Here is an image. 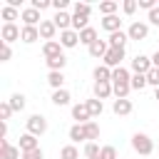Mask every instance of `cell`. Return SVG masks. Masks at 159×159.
<instances>
[{"mask_svg": "<svg viewBox=\"0 0 159 159\" xmlns=\"http://www.w3.org/2000/svg\"><path fill=\"white\" fill-rule=\"evenodd\" d=\"M20 20H22L27 27H40V22H42L40 10H35V7H25V10H22V15H20Z\"/></svg>", "mask_w": 159, "mask_h": 159, "instance_id": "ba28073f", "label": "cell"}, {"mask_svg": "<svg viewBox=\"0 0 159 159\" xmlns=\"http://www.w3.org/2000/svg\"><path fill=\"white\" fill-rule=\"evenodd\" d=\"M60 159H80V152H77V147H75V144H67V147H62V149H60Z\"/></svg>", "mask_w": 159, "mask_h": 159, "instance_id": "d6a6232c", "label": "cell"}, {"mask_svg": "<svg viewBox=\"0 0 159 159\" xmlns=\"http://www.w3.org/2000/svg\"><path fill=\"white\" fill-rule=\"evenodd\" d=\"M154 99H159V87H157V89H154Z\"/></svg>", "mask_w": 159, "mask_h": 159, "instance_id": "816d5d0a", "label": "cell"}, {"mask_svg": "<svg viewBox=\"0 0 159 159\" xmlns=\"http://www.w3.org/2000/svg\"><path fill=\"white\" fill-rule=\"evenodd\" d=\"M152 65H154V67H159V50L152 55Z\"/></svg>", "mask_w": 159, "mask_h": 159, "instance_id": "f907efd6", "label": "cell"}, {"mask_svg": "<svg viewBox=\"0 0 159 159\" xmlns=\"http://www.w3.org/2000/svg\"><path fill=\"white\" fill-rule=\"evenodd\" d=\"M70 92L67 89H55L52 92V104H57V107H65V104H70Z\"/></svg>", "mask_w": 159, "mask_h": 159, "instance_id": "cb8c5ba5", "label": "cell"}, {"mask_svg": "<svg viewBox=\"0 0 159 159\" xmlns=\"http://www.w3.org/2000/svg\"><path fill=\"white\" fill-rule=\"evenodd\" d=\"M47 82H50L52 89H65V87H62V84H65V75H62V72H50V75H47Z\"/></svg>", "mask_w": 159, "mask_h": 159, "instance_id": "83f0119b", "label": "cell"}, {"mask_svg": "<svg viewBox=\"0 0 159 159\" xmlns=\"http://www.w3.org/2000/svg\"><path fill=\"white\" fill-rule=\"evenodd\" d=\"M70 139H72V144L87 142V137H84V127H82V124H75V127H70Z\"/></svg>", "mask_w": 159, "mask_h": 159, "instance_id": "d4e9b609", "label": "cell"}, {"mask_svg": "<svg viewBox=\"0 0 159 159\" xmlns=\"http://www.w3.org/2000/svg\"><path fill=\"white\" fill-rule=\"evenodd\" d=\"M52 22L57 25V30H60V32H65V30H72V15H67V12H55Z\"/></svg>", "mask_w": 159, "mask_h": 159, "instance_id": "5bb4252c", "label": "cell"}, {"mask_svg": "<svg viewBox=\"0 0 159 159\" xmlns=\"http://www.w3.org/2000/svg\"><path fill=\"white\" fill-rule=\"evenodd\" d=\"M129 80H132V75H129L127 67H117V70H112V84H129Z\"/></svg>", "mask_w": 159, "mask_h": 159, "instance_id": "9a60e30c", "label": "cell"}, {"mask_svg": "<svg viewBox=\"0 0 159 159\" xmlns=\"http://www.w3.org/2000/svg\"><path fill=\"white\" fill-rule=\"evenodd\" d=\"M30 7H35V10H47V7H52V0H32L30 2Z\"/></svg>", "mask_w": 159, "mask_h": 159, "instance_id": "7bdbcfd3", "label": "cell"}, {"mask_svg": "<svg viewBox=\"0 0 159 159\" xmlns=\"http://www.w3.org/2000/svg\"><path fill=\"white\" fill-rule=\"evenodd\" d=\"M0 15H2V20H5V22H15V20H17L22 12H20L17 7H10V5H5V7L0 10Z\"/></svg>", "mask_w": 159, "mask_h": 159, "instance_id": "484cf974", "label": "cell"}, {"mask_svg": "<svg viewBox=\"0 0 159 159\" xmlns=\"http://www.w3.org/2000/svg\"><path fill=\"white\" fill-rule=\"evenodd\" d=\"M10 117H12V107H10V102H2V104H0V119L7 122Z\"/></svg>", "mask_w": 159, "mask_h": 159, "instance_id": "b9f144b4", "label": "cell"}, {"mask_svg": "<svg viewBox=\"0 0 159 159\" xmlns=\"http://www.w3.org/2000/svg\"><path fill=\"white\" fill-rule=\"evenodd\" d=\"M147 82H149V84H152L154 89L159 87V67H152V70L147 72Z\"/></svg>", "mask_w": 159, "mask_h": 159, "instance_id": "f35d334b", "label": "cell"}, {"mask_svg": "<svg viewBox=\"0 0 159 159\" xmlns=\"http://www.w3.org/2000/svg\"><path fill=\"white\" fill-rule=\"evenodd\" d=\"M109 94H114L112 82H94V97L97 99H107Z\"/></svg>", "mask_w": 159, "mask_h": 159, "instance_id": "2e32d148", "label": "cell"}, {"mask_svg": "<svg viewBox=\"0 0 159 159\" xmlns=\"http://www.w3.org/2000/svg\"><path fill=\"white\" fill-rule=\"evenodd\" d=\"M97 159H117V149L112 144H107V147H102V152H99Z\"/></svg>", "mask_w": 159, "mask_h": 159, "instance_id": "ab89813d", "label": "cell"}, {"mask_svg": "<svg viewBox=\"0 0 159 159\" xmlns=\"http://www.w3.org/2000/svg\"><path fill=\"white\" fill-rule=\"evenodd\" d=\"M42 55H45V60L60 57V55H62V45H60V40H50V42H45V45H42Z\"/></svg>", "mask_w": 159, "mask_h": 159, "instance_id": "7c38bea8", "label": "cell"}, {"mask_svg": "<svg viewBox=\"0 0 159 159\" xmlns=\"http://www.w3.org/2000/svg\"><path fill=\"white\" fill-rule=\"evenodd\" d=\"M82 127H84V137H87V142L99 139V124H97V122H87V124H82Z\"/></svg>", "mask_w": 159, "mask_h": 159, "instance_id": "f1b7e54d", "label": "cell"}, {"mask_svg": "<svg viewBox=\"0 0 159 159\" xmlns=\"http://www.w3.org/2000/svg\"><path fill=\"white\" fill-rule=\"evenodd\" d=\"M99 152H102V147H99V144L87 142V147H84V157H87V159H97V157H99Z\"/></svg>", "mask_w": 159, "mask_h": 159, "instance_id": "d590c367", "label": "cell"}, {"mask_svg": "<svg viewBox=\"0 0 159 159\" xmlns=\"http://www.w3.org/2000/svg\"><path fill=\"white\" fill-rule=\"evenodd\" d=\"M149 22H152V25H159V5L149 12Z\"/></svg>", "mask_w": 159, "mask_h": 159, "instance_id": "c3c4849f", "label": "cell"}, {"mask_svg": "<svg viewBox=\"0 0 159 159\" xmlns=\"http://www.w3.org/2000/svg\"><path fill=\"white\" fill-rule=\"evenodd\" d=\"M137 2H139V7H144V10H149V12L157 7V0H137Z\"/></svg>", "mask_w": 159, "mask_h": 159, "instance_id": "bcb514c9", "label": "cell"}, {"mask_svg": "<svg viewBox=\"0 0 159 159\" xmlns=\"http://www.w3.org/2000/svg\"><path fill=\"white\" fill-rule=\"evenodd\" d=\"M127 35H129V40H144L147 35H149V25L147 22H139V20H134L132 25H129V30H127Z\"/></svg>", "mask_w": 159, "mask_h": 159, "instance_id": "5b68a950", "label": "cell"}, {"mask_svg": "<svg viewBox=\"0 0 159 159\" xmlns=\"http://www.w3.org/2000/svg\"><path fill=\"white\" fill-rule=\"evenodd\" d=\"M0 37H2L5 45H10V42H15V40L22 37V27H17L15 22H5L2 30H0Z\"/></svg>", "mask_w": 159, "mask_h": 159, "instance_id": "7a4b0ae2", "label": "cell"}, {"mask_svg": "<svg viewBox=\"0 0 159 159\" xmlns=\"http://www.w3.org/2000/svg\"><path fill=\"white\" fill-rule=\"evenodd\" d=\"M87 107H89V114H92V117H99V114H102V109H104L102 99H97V97L87 99Z\"/></svg>", "mask_w": 159, "mask_h": 159, "instance_id": "1f68e13d", "label": "cell"}, {"mask_svg": "<svg viewBox=\"0 0 159 159\" xmlns=\"http://www.w3.org/2000/svg\"><path fill=\"white\" fill-rule=\"evenodd\" d=\"M127 40H129V35H127L124 30H119V32H112L107 42H109V47H124V45H127Z\"/></svg>", "mask_w": 159, "mask_h": 159, "instance_id": "7402d4cb", "label": "cell"}, {"mask_svg": "<svg viewBox=\"0 0 159 159\" xmlns=\"http://www.w3.org/2000/svg\"><path fill=\"white\" fill-rule=\"evenodd\" d=\"M55 35H57V25L52 20H42L40 22V37L50 42V40H55Z\"/></svg>", "mask_w": 159, "mask_h": 159, "instance_id": "4fadbf2b", "label": "cell"}, {"mask_svg": "<svg viewBox=\"0 0 159 159\" xmlns=\"http://www.w3.org/2000/svg\"><path fill=\"white\" fill-rule=\"evenodd\" d=\"M87 50H89V55H92V57H102V60H104V55H107V50H109V42L97 40V42H94V45H89Z\"/></svg>", "mask_w": 159, "mask_h": 159, "instance_id": "d6986e66", "label": "cell"}, {"mask_svg": "<svg viewBox=\"0 0 159 159\" xmlns=\"http://www.w3.org/2000/svg\"><path fill=\"white\" fill-rule=\"evenodd\" d=\"M10 107H12V112H22L25 109V94H12L10 97Z\"/></svg>", "mask_w": 159, "mask_h": 159, "instance_id": "e575fe53", "label": "cell"}, {"mask_svg": "<svg viewBox=\"0 0 159 159\" xmlns=\"http://www.w3.org/2000/svg\"><path fill=\"white\" fill-rule=\"evenodd\" d=\"M112 87H114V97H117V99H127V94H129V89H132L129 84H112Z\"/></svg>", "mask_w": 159, "mask_h": 159, "instance_id": "74e56055", "label": "cell"}, {"mask_svg": "<svg viewBox=\"0 0 159 159\" xmlns=\"http://www.w3.org/2000/svg\"><path fill=\"white\" fill-rule=\"evenodd\" d=\"M112 112L119 114V117H127V114H132V102H129V99H114Z\"/></svg>", "mask_w": 159, "mask_h": 159, "instance_id": "ac0fdd59", "label": "cell"}, {"mask_svg": "<svg viewBox=\"0 0 159 159\" xmlns=\"http://www.w3.org/2000/svg\"><path fill=\"white\" fill-rule=\"evenodd\" d=\"M65 65H67V57H65V55L47 60V67H50V72H62V70H65Z\"/></svg>", "mask_w": 159, "mask_h": 159, "instance_id": "4316f807", "label": "cell"}, {"mask_svg": "<svg viewBox=\"0 0 159 159\" xmlns=\"http://www.w3.org/2000/svg\"><path fill=\"white\" fill-rule=\"evenodd\" d=\"M92 75H94V82H112V70L107 65H97Z\"/></svg>", "mask_w": 159, "mask_h": 159, "instance_id": "ffe728a7", "label": "cell"}, {"mask_svg": "<svg viewBox=\"0 0 159 159\" xmlns=\"http://www.w3.org/2000/svg\"><path fill=\"white\" fill-rule=\"evenodd\" d=\"M157 5H159V0H157Z\"/></svg>", "mask_w": 159, "mask_h": 159, "instance_id": "f5cc1de1", "label": "cell"}, {"mask_svg": "<svg viewBox=\"0 0 159 159\" xmlns=\"http://www.w3.org/2000/svg\"><path fill=\"white\" fill-rule=\"evenodd\" d=\"M20 152L22 154H27V152H35V149H40V144H37V137L35 134H30V132H25L22 137H20Z\"/></svg>", "mask_w": 159, "mask_h": 159, "instance_id": "9c48e42d", "label": "cell"}, {"mask_svg": "<svg viewBox=\"0 0 159 159\" xmlns=\"http://www.w3.org/2000/svg\"><path fill=\"white\" fill-rule=\"evenodd\" d=\"M75 15L89 17V15H92V5H89V2H75Z\"/></svg>", "mask_w": 159, "mask_h": 159, "instance_id": "8d00e7d4", "label": "cell"}, {"mask_svg": "<svg viewBox=\"0 0 159 159\" xmlns=\"http://www.w3.org/2000/svg\"><path fill=\"white\" fill-rule=\"evenodd\" d=\"M152 67H154V65H152V57H147V55H137V57L132 60V70H134V75H147Z\"/></svg>", "mask_w": 159, "mask_h": 159, "instance_id": "8992f818", "label": "cell"}, {"mask_svg": "<svg viewBox=\"0 0 159 159\" xmlns=\"http://www.w3.org/2000/svg\"><path fill=\"white\" fill-rule=\"evenodd\" d=\"M97 40H99V37H97V30H94V27H84V30L80 32V42H82V45H87V47H89V45H94Z\"/></svg>", "mask_w": 159, "mask_h": 159, "instance_id": "44dd1931", "label": "cell"}, {"mask_svg": "<svg viewBox=\"0 0 159 159\" xmlns=\"http://www.w3.org/2000/svg\"><path fill=\"white\" fill-rule=\"evenodd\" d=\"M22 42H35V40H40V27H27V25H22V37H20Z\"/></svg>", "mask_w": 159, "mask_h": 159, "instance_id": "603a6c76", "label": "cell"}, {"mask_svg": "<svg viewBox=\"0 0 159 159\" xmlns=\"http://www.w3.org/2000/svg\"><path fill=\"white\" fill-rule=\"evenodd\" d=\"M132 149H134L137 154H142V157H149V154L154 152V142H152V137H149V134L137 132V134L132 137Z\"/></svg>", "mask_w": 159, "mask_h": 159, "instance_id": "6da1fadb", "label": "cell"}, {"mask_svg": "<svg viewBox=\"0 0 159 159\" xmlns=\"http://www.w3.org/2000/svg\"><path fill=\"white\" fill-rule=\"evenodd\" d=\"M87 22H89V17H84V15H75V12H72V30L82 32L84 27H89Z\"/></svg>", "mask_w": 159, "mask_h": 159, "instance_id": "4dcf8cb0", "label": "cell"}, {"mask_svg": "<svg viewBox=\"0 0 159 159\" xmlns=\"http://www.w3.org/2000/svg\"><path fill=\"white\" fill-rule=\"evenodd\" d=\"M72 119H77V124H87V122H92V114H89L87 102H80V104L72 107Z\"/></svg>", "mask_w": 159, "mask_h": 159, "instance_id": "52a82bcc", "label": "cell"}, {"mask_svg": "<svg viewBox=\"0 0 159 159\" xmlns=\"http://www.w3.org/2000/svg\"><path fill=\"white\" fill-rule=\"evenodd\" d=\"M10 57H12V50H10V45L2 42V45H0V62H7Z\"/></svg>", "mask_w": 159, "mask_h": 159, "instance_id": "ee69618b", "label": "cell"}, {"mask_svg": "<svg viewBox=\"0 0 159 159\" xmlns=\"http://www.w3.org/2000/svg\"><path fill=\"white\" fill-rule=\"evenodd\" d=\"M117 7H119V2H114V0H104V2H99V12H102L104 17H107V15H114Z\"/></svg>", "mask_w": 159, "mask_h": 159, "instance_id": "f546056e", "label": "cell"}, {"mask_svg": "<svg viewBox=\"0 0 159 159\" xmlns=\"http://www.w3.org/2000/svg\"><path fill=\"white\" fill-rule=\"evenodd\" d=\"M22 159H45V154H42V149H35V152L22 154Z\"/></svg>", "mask_w": 159, "mask_h": 159, "instance_id": "7dc6e473", "label": "cell"}, {"mask_svg": "<svg viewBox=\"0 0 159 159\" xmlns=\"http://www.w3.org/2000/svg\"><path fill=\"white\" fill-rule=\"evenodd\" d=\"M122 60H124V47H109L107 55H104V65H107L109 70L122 67Z\"/></svg>", "mask_w": 159, "mask_h": 159, "instance_id": "3957f363", "label": "cell"}, {"mask_svg": "<svg viewBox=\"0 0 159 159\" xmlns=\"http://www.w3.org/2000/svg\"><path fill=\"white\" fill-rule=\"evenodd\" d=\"M149 82H147V75H132V80H129V87L132 89H144Z\"/></svg>", "mask_w": 159, "mask_h": 159, "instance_id": "836d02e7", "label": "cell"}, {"mask_svg": "<svg viewBox=\"0 0 159 159\" xmlns=\"http://www.w3.org/2000/svg\"><path fill=\"white\" fill-rule=\"evenodd\" d=\"M60 45H62V47H77V45H80V32H77V30H65V32H60Z\"/></svg>", "mask_w": 159, "mask_h": 159, "instance_id": "8fae6325", "label": "cell"}, {"mask_svg": "<svg viewBox=\"0 0 159 159\" xmlns=\"http://www.w3.org/2000/svg\"><path fill=\"white\" fill-rule=\"evenodd\" d=\"M0 159H20V147H12L7 139H0Z\"/></svg>", "mask_w": 159, "mask_h": 159, "instance_id": "30bf717a", "label": "cell"}, {"mask_svg": "<svg viewBox=\"0 0 159 159\" xmlns=\"http://www.w3.org/2000/svg\"><path fill=\"white\" fill-rule=\"evenodd\" d=\"M67 5H70L67 0H52V7H55L57 12H65V10H67Z\"/></svg>", "mask_w": 159, "mask_h": 159, "instance_id": "f6af8a7d", "label": "cell"}, {"mask_svg": "<svg viewBox=\"0 0 159 159\" xmlns=\"http://www.w3.org/2000/svg\"><path fill=\"white\" fill-rule=\"evenodd\" d=\"M27 132L35 134V137L45 134V132H47V119H45L42 114H32V117L27 119Z\"/></svg>", "mask_w": 159, "mask_h": 159, "instance_id": "277c9868", "label": "cell"}, {"mask_svg": "<svg viewBox=\"0 0 159 159\" xmlns=\"http://www.w3.org/2000/svg\"><path fill=\"white\" fill-rule=\"evenodd\" d=\"M139 7V2L137 0H124L122 2V10H124V15H134V10Z\"/></svg>", "mask_w": 159, "mask_h": 159, "instance_id": "60d3db41", "label": "cell"}, {"mask_svg": "<svg viewBox=\"0 0 159 159\" xmlns=\"http://www.w3.org/2000/svg\"><path fill=\"white\" fill-rule=\"evenodd\" d=\"M5 137H7V122L0 124V139H5Z\"/></svg>", "mask_w": 159, "mask_h": 159, "instance_id": "681fc988", "label": "cell"}, {"mask_svg": "<svg viewBox=\"0 0 159 159\" xmlns=\"http://www.w3.org/2000/svg\"><path fill=\"white\" fill-rule=\"evenodd\" d=\"M102 27H104L109 35H112V32H119V30H122V20H119L117 15H107V17L102 20Z\"/></svg>", "mask_w": 159, "mask_h": 159, "instance_id": "e0dca14e", "label": "cell"}]
</instances>
